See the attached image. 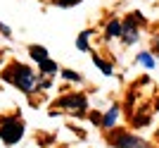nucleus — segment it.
Here are the masks:
<instances>
[{
	"label": "nucleus",
	"mask_w": 159,
	"mask_h": 148,
	"mask_svg": "<svg viewBox=\"0 0 159 148\" xmlns=\"http://www.w3.org/2000/svg\"><path fill=\"white\" fill-rule=\"evenodd\" d=\"M2 79L14 84L17 88H21L24 93H31V91H36V86H38L36 72H31V67L21 65V62H12V65L2 72Z\"/></svg>",
	"instance_id": "f257e3e1"
},
{
	"label": "nucleus",
	"mask_w": 159,
	"mask_h": 148,
	"mask_svg": "<svg viewBox=\"0 0 159 148\" xmlns=\"http://www.w3.org/2000/svg\"><path fill=\"white\" fill-rule=\"evenodd\" d=\"M107 141L112 143L114 148H152V143L145 141L143 136H135L126 129H114L112 134L107 136Z\"/></svg>",
	"instance_id": "f03ea898"
},
{
	"label": "nucleus",
	"mask_w": 159,
	"mask_h": 148,
	"mask_svg": "<svg viewBox=\"0 0 159 148\" xmlns=\"http://www.w3.org/2000/svg\"><path fill=\"white\" fill-rule=\"evenodd\" d=\"M21 136H24V122L17 120V117H5V120H0V139L2 143L7 146H14V143L21 141Z\"/></svg>",
	"instance_id": "7ed1b4c3"
},
{
	"label": "nucleus",
	"mask_w": 159,
	"mask_h": 148,
	"mask_svg": "<svg viewBox=\"0 0 159 148\" xmlns=\"http://www.w3.org/2000/svg\"><path fill=\"white\" fill-rule=\"evenodd\" d=\"M145 22V17L140 12H131L124 22V31H121V41L126 43V46H133L135 41L140 38V24Z\"/></svg>",
	"instance_id": "20e7f679"
},
{
	"label": "nucleus",
	"mask_w": 159,
	"mask_h": 148,
	"mask_svg": "<svg viewBox=\"0 0 159 148\" xmlns=\"http://www.w3.org/2000/svg\"><path fill=\"white\" fill-rule=\"evenodd\" d=\"M57 105H62V108H66V110L81 112V110H86V98H83V96H71V98H62Z\"/></svg>",
	"instance_id": "39448f33"
},
{
	"label": "nucleus",
	"mask_w": 159,
	"mask_h": 148,
	"mask_svg": "<svg viewBox=\"0 0 159 148\" xmlns=\"http://www.w3.org/2000/svg\"><path fill=\"white\" fill-rule=\"evenodd\" d=\"M121 31H124V22H121V19H109V24L105 27V38H107V41L119 38Z\"/></svg>",
	"instance_id": "423d86ee"
},
{
	"label": "nucleus",
	"mask_w": 159,
	"mask_h": 148,
	"mask_svg": "<svg viewBox=\"0 0 159 148\" xmlns=\"http://www.w3.org/2000/svg\"><path fill=\"white\" fill-rule=\"evenodd\" d=\"M116 120H119V105H112L105 112V117H102V129H114Z\"/></svg>",
	"instance_id": "0eeeda50"
},
{
	"label": "nucleus",
	"mask_w": 159,
	"mask_h": 148,
	"mask_svg": "<svg viewBox=\"0 0 159 148\" xmlns=\"http://www.w3.org/2000/svg\"><path fill=\"white\" fill-rule=\"evenodd\" d=\"M40 67V74H43V76H55V74L60 72V67H57V62L55 60H50V57H48V60H43L38 65Z\"/></svg>",
	"instance_id": "6e6552de"
},
{
	"label": "nucleus",
	"mask_w": 159,
	"mask_h": 148,
	"mask_svg": "<svg viewBox=\"0 0 159 148\" xmlns=\"http://www.w3.org/2000/svg\"><path fill=\"white\" fill-rule=\"evenodd\" d=\"M29 55H31V60H36L38 65L50 57V55H48V48H43V46H29Z\"/></svg>",
	"instance_id": "1a4fd4ad"
},
{
	"label": "nucleus",
	"mask_w": 159,
	"mask_h": 148,
	"mask_svg": "<svg viewBox=\"0 0 159 148\" xmlns=\"http://www.w3.org/2000/svg\"><path fill=\"white\" fill-rule=\"evenodd\" d=\"M93 62H95V67H98L100 72L105 74V76H112V74H114L112 65H109V62H105V60H102V57H100V55H93Z\"/></svg>",
	"instance_id": "9d476101"
},
{
	"label": "nucleus",
	"mask_w": 159,
	"mask_h": 148,
	"mask_svg": "<svg viewBox=\"0 0 159 148\" xmlns=\"http://www.w3.org/2000/svg\"><path fill=\"white\" fill-rule=\"evenodd\" d=\"M88 46H90V31H81L79 38H76V48H79L81 53H86Z\"/></svg>",
	"instance_id": "9b49d317"
},
{
	"label": "nucleus",
	"mask_w": 159,
	"mask_h": 148,
	"mask_svg": "<svg viewBox=\"0 0 159 148\" xmlns=\"http://www.w3.org/2000/svg\"><path fill=\"white\" fill-rule=\"evenodd\" d=\"M138 62H140V65H145L147 69L154 67V57H152L150 53H138Z\"/></svg>",
	"instance_id": "f8f14e48"
},
{
	"label": "nucleus",
	"mask_w": 159,
	"mask_h": 148,
	"mask_svg": "<svg viewBox=\"0 0 159 148\" xmlns=\"http://www.w3.org/2000/svg\"><path fill=\"white\" fill-rule=\"evenodd\" d=\"M62 76H64L66 81L71 79V81H83V76H81V74H76V72H71V69H64V72H62Z\"/></svg>",
	"instance_id": "ddd939ff"
},
{
	"label": "nucleus",
	"mask_w": 159,
	"mask_h": 148,
	"mask_svg": "<svg viewBox=\"0 0 159 148\" xmlns=\"http://www.w3.org/2000/svg\"><path fill=\"white\" fill-rule=\"evenodd\" d=\"M81 0H57V5L60 7H74V5H79Z\"/></svg>",
	"instance_id": "4468645a"
},
{
	"label": "nucleus",
	"mask_w": 159,
	"mask_h": 148,
	"mask_svg": "<svg viewBox=\"0 0 159 148\" xmlns=\"http://www.w3.org/2000/svg\"><path fill=\"white\" fill-rule=\"evenodd\" d=\"M152 53L159 55V36H154V41H152Z\"/></svg>",
	"instance_id": "2eb2a0df"
},
{
	"label": "nucleus",
	"mask_w": 159,
	"mask_h": 148,
	"mask_svg": "<svg viewBox=\"0 0 159 148\" xmlns=\"http://www.w3.org/2000/svg\"><path fill=\"white\" fill-rule=\"evenodd\" d=\"M157 136H159V131H157Z\"/></svg>",
	"instance_id": "dca6fc26"
}]
</instances>
